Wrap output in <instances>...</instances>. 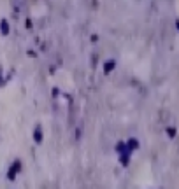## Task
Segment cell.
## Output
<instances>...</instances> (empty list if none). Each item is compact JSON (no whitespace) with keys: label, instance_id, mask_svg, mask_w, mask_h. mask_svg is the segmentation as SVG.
I'll return each mask as SVG.
<instances>
[{"label":"cell","instance_id":"1","mask_svg":"<svg viewBox=\"0 0 179 189\" xmlns=\"http://www.w3.org/2000/svg\"><path fill=\"white\" fill-rule=\"evenodd\" d=\"M2 32L7 33V23H5V21H2Z\"/></svg>","mask_w":179,"mask_h":189}]
</instances>
